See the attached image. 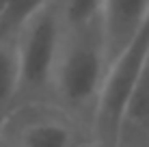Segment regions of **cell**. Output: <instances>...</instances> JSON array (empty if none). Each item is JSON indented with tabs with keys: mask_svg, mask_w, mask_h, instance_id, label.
Masks as SVG:
<instances>
[{
	"mask_svg": "<svg viewBox=\"0 0 149 147\" xmlns=\"http://www.w3.org/2000/svg\"><path fill=\"white\" fill-rule=\"evenodd\" d=\"M147 52H149V17L143 24V28L136 33V37L130 41V45L106 69L100 100L95 106L93 123H91L95 145L121 147L125 113L132 95H134Z\"/></svg>",
	"mask_w": 149,
	"mask_h": 147,
	"instance_id": "cell-3",
	"label": "cell"
},
{
	"mask_svg": "<svg viewBox=\"0 0 149 147\" xmlns=\"http://www.w3.org/2000/svg\"><path fill=\"white\" fill-rule=\"evenodd\" d=\"M19 93V61L15 39L0 41V128L13 113Z\"/></svg>",
	"mask_w": 149,
	"mask_h": 147,
	"instance_id": "cell-6",
	"label": "cell"
},
{
	"mask_svg": "<svg viewBox=\"0 0 149 147\" xmlns=\"http://www.w3.org/2000/svg\"><path fill=\"white\" fill-rule=\"evenodd\" d=\"M48 0H9L0 13V41L15 39L24 24L39 11Z\"/></svg>",
	"mask_w": 149,
	"mask_h": 147,
	"instance_id": "cell-7",
	"label": "cell"
},
{
	"mask_svg": "<svg viewBox=\"0 0 149 147\" xmlns=\"http://www.w3.org/2000/svg\"><path fill=\"white\" fill-rule=\"evenodd\" d=\"M0 147H15V145H11L7 139H2V136H0Z\"/></svg>",
	"mask_w": 149,
	"mask_h": 147,
	"instance_id": "cell-10",
	"label": "cell"
},
{
	"mask_svg": "<svg viewBox=\"0 0 149 147\" xmlns=\"http://www.w3.org/2000/svg\"><path fill=\"white\" fill-rule=\"evenodd\" d=\"M67 26H82L100 20L104 0H63Z\"/></svg>",
	"mask_w": 149,
	"mask_h": 147,
	"instance_id": "cell-9",
	"label": "cell"
},
{
	"mask_svg": "<svg viewBox=\"0 0 149 147\" xmlns=\"http://www.w3.org/2000/svg\"><path fill=\"white\" fill-rule=\"evenodd\" d=\"M108 61L100 20L82 26H67L52 76L50 95L61 106V113L71 119L93 123Z\"/></svg>",
	"mask_w": 149,
	"mask_h": 147,
	"instance_id": "cell-1",
	"label": "cell"
},
{
	"mask_svg": "<svg viewBox=\"0 0 149 147\" xmlns=\"http://www.w3.org/2000/svg\"><path fill=\"white\" fill-rule=\"evenodd\" d=\"M78 147H100V145H95V143H82V145H78Z\"/></svg>",
	"mask_w": 149,
	"mask_h": 147,
	"instance_id": "cell-11",
	"label": "cell"
},
{
	"mask_svg": "<svg viewBox=\"0 0 149 147\" xmlns=\"http://www.w3.org/2000/svg\"><path fill=\"white\" fill-rule=\"evenodd\" d=\"M65 33L67 20L63 0H48L19 30L15 37L19 61V93L15 108L37 104L41 95L50 93Z\"/></svg>",
	"mask_w": 149,
	"mask_h": 147,
	"instance_id": "cell-2",
	"label": "cell"
},
{
	"mask_svg": "<svg viewBox=\"0 0 149 147\" xmlns=\"http://www.w3.org/2000/svg\"><path fill=\"white\" fill-rule=\"evenodd\" d=\"M145 125H149V52H147L145 63H143L134 95H132L130 106H127L123 134H125L127 128H145Z\"/></svg>",
	"mask_w": 149,
	"mask_h": 147,
	"instance_id": "cell-8",
	"label": "cell"
},
{
	"mask_svg": "<svg viewBox=\"0 0 149 147\" xmlns=\"http://www.w3.org/2000/svg\"><path fill=\"white\" fill-rule=\"evenodd\" d=\"M15 113L24 115L15 121L11 132H0L15 147H78V139L74 119L65 113H39L35 104H26L15 108Z\"/></svg>",
	"mask_w": 149,
	"mask_h": 147,
	"instance_id": "cell-4",
	"label": "cell"
},
{
	"mask_svg": "<svg viewBox=\"0 0 149 147\" xmlns=\"http://www.w3.org/2000/svg\"><path fill=\"white\" fill-rule=\"evenodd\" d=\"M149 17V0H104L100 13L108 65L130 45Z\"/></svg>",
	"mask_w": 149,
	"mask_h": 147,
	"instance_id": "cell-5",
	"label": "cell"
}]
</instances>
